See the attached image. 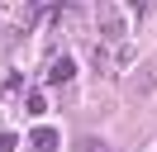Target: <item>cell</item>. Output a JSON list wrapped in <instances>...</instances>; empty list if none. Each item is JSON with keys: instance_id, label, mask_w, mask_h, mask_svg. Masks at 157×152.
Returning a JSON list of instances; mask_svg holds the SVG:
<instances>
[{"instance_id": "6da1fadb", "label": "cell", "mask_w": 157, "mask_h": 152, "mask_svg": "<svg viewBox=\"0 0 157 152\" xmlns=\"http://www.w3.org/2000/svg\"><path fill=\"white\" fill-rule=\"evenodd\" d=\"M100 33L105 38H124V19H119V10L109 0H100Z\"/></svg>"}, {"instance_id": "7a4b0ae2", "label": "cell", "mask_w": 157, "mask_h": 152, "mask_svg": "<svg viewBox=\"0 0 157 152\" xmlns=\"http://www.w3.org/2000/svg\"><path fill=\"white\" fill-rule=\"evenodd\" d=\"M71 71H76V62H71V57H57V62L48 66V81H52V86H67Z\"/></svg>"}, {"instance_id": "277c9868", "label": "cell", "mask_w": 157, "mask_h": 152, "mask_svg": "<svg viewBox=\"0 0 157 152\" xmlns=\"http://www.w3.org/2000/svg\"><path fill=\"white\" fill-rule=\"evenodd\" d=\"M76 152H109V147H105L100 138H81V142H76Z\"/></svg>"}, {"instance_id": "5b68a950", "label": "cell", "mask_w": 157, "mask_h": 152, "mask_svg": "<svg viewBox=\"0 0 157 152\" xmlns=\"http://www.w3.org/2000/svg\"><path fill=\"white\" fill-rule=\"evenodd\" d=\"M0 152H14V133H0Z\"/></svg>"}, {"instance_id": "3957f363", "label": "cell", "mask_w": 157, "mask_h": 152, "mask_svg": "<svg viewBox=\"0 0 157 152\" xmlns=\"http://www.w3.org/2000/svg\"><path fill=\"white\" fill-rule=\"evenodd\" d=\"M33 147H57V128H33Z\"/></svg>"}]
</instances>
